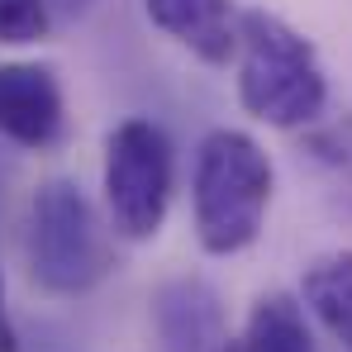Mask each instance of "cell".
<instances>
[{
	"label": "cell",
	"mask_w": 352,
	"mask_h": 352,
	"mask_svg": "<svg viewBox=\"0 0 352 352\" xmlns=\"http://www.w3.org/2000/svg\"><path fill=\"white\" fill-rule=\"evenodd\" d=\"M276 190L267 148L243 129H210L195 148L190 172V219L210 257H234L252 248Z\"/></svg>",
	"instance_id": "1"
},
{
	"label": "cell",
	"mask_w": 352,
	"mask_h": 352,
	"mask_svg": "<svg viewBox=\"0 0 352 352\" xmlns=\"http://www.w3.org/2000/svg\"><path fill=\"white\" fill-rule=\"evenodd\" d=\"M238 105L267 129H309L329 105L319 48L272 10L238 19Z\"/></svg>",
	"instance_id": "2"
},
{
	"label": "cell",
	"mask_w": 352,
	"mask_h": 352,
	"mask_svg": "<svg viewBox=\"0 0 352 352\" xmlns=\"http://www.w3.org/2000/svg\"><path fill=\"white\" fill-rule=\"evenodd\" d=\"M24 257H29L34 286L58 300L96 291L115 272L105 219L96 214L91 195L72 176H48L34 190L29 219H24Z\"/></svg>",
	"instance_id": "3"
},
{
	"label": "cell",
	"mask_w": 352,
	"mask_h": 352,
	"mask_svg": "<svg viewBox=\"0 0 352 352\" xmlns=\"http://www.w3.org/2000/svg\"><path fill=\"white\" fill-rule=\"evenodd\" d=\"M105 214L110 229L129 243H148L162 234L176 190V148L162 124L153 119H119L105 138Z\"/></svg>",
	"instance_id": "4"
},
{
	"label": "cell",
	"mask_w": 352,
	"mask_h": 352,
	"mask_svg": "<svg viewBox=\"0 0 352 352\" xmlns=\"http://www.w3.org/2000/svg\"><path fill=\"white\" fill-rule=\"evenodd\" d=\"M153 333L162 352H238L229 314L205 276H167L153 291Z\"/></svg>",
	"instance_id": "5"
},
{
	"label": "cell",
	"mask_w": 352,
	"mask_h": 352,
	"mask_svg": "<svg viewBox=\"0 0 352 352\" xmlns=\"http://www.w3.org/2000/svg\"><path fill=\"white\" fill-rule=\"evenodd\" d=\"M67 124L62 86L43 62H0V138L19 148H53Z\"/></svg>",
	"instance_id": "6"
},
{
	"label": "cell",
	"mask_w": 352,
	"mask_h": 352,
	"mask_svg": "<svg viewBox=\"0 0 352 352\" xmlns=\"http://www.w3.org/2000/svg\"><path fill=\"white\" fill-rule=\"evenodd\" d=\"M148 19L205 67H229L238 58L234 0H143Z\"/></svg>",
	"instance_id": "7"
},
{
	"label": "cell",
	"mask_w": 352,
	"mask_h": 352,
	"mask_svg": "<svg viewBox=\"0 0 352 352\" xmlns=\"http://www.w3.org/2000/svg\"><path fill=\"white\" fill-rule=\"evenodd\" d=\"M238 352H314V333L305 319V305L286 291H267L252 300Z\"/></svg>",
	"instance_id": "8"
},
{
	"label": "cell",
	"mask_w": 352,
	"mask_h": 352,
	"mask_svg": "<svg viewBox=\"0 0 352 352\" xmlns=\"http://www.w3.org/2000/svg\"><path fill=\"white\" fill-rule=\"evenodd\" d=\"M305 309H314V319L352 352V252H329L314 257L305 267Z\"/></svg>",
	"instance_id": "9"
},
{
	"label": "cell",
	"mask_w": 352,
	"mask_h": 352,
	"mask_svg": "<svg viewBox=\"0 0 352 352\" xmlns=\"http://www.w3.org/2000/svg\"><path fill=\"white\" fill-rule=\"evenodd\" d=\"M53 29V0H0V43L24 48L43 43Z\"/></svg>",
	"instance_id": "10"
},
{
	"label": "cell",
	"mask_w": 352,
	"mask_h": 352,
	"mask_svg": "<svg viewBox=\"0 0 352 352\" xmlns=\"http://www.w3.org/2000/svg\"><path fill=\"white\" fill-rule=\"evenodd\" d=\"M19 338H14V324H10V309H5V276H0V352H14Z\"/></svg>",
	"instance_id": "11"
},
{
	"label": "cell",
	"mask_w": 352,
	"mask_h": 352,
	"mask_svg": "<svg viewBox=\"0 0 352 352\" xmlns=\"http://www.w3.org/2000/svg\"><path fill=\"white\" fill-rule=\"evenodd\" d=\"M91 5H96V0H53V14H62V19H81Z\"/></svg>",
	"instance_id": "12"
}]
</instances>
